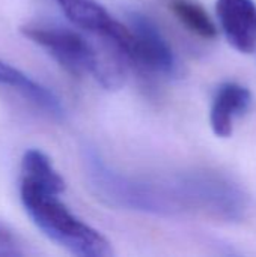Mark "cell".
<instances>
[{
    "mask_svg": "<svg viewBox=\"0 0 256 257\" xmlns=\"http://www.w3.org/2000/svg\"><path fill=\"white\" fill-rule=\"evenodd\" d=\"M0 86L9 87L11 90L20 93L30 104L45 111L54 119L65 117V107L62 99L47 86L33 80L30 75L24 74L18 68L6 63L0 59Z\"/></svg>",
    "mask_w": 256,
    "mask_h": 257,
    "instance_id": "ba28073f",
    "label": "cell"
},
{
    "mask_svg": "<svg viewBox=\"0 0 256 257\" xmlns=\"http://www.w3.org/2000/svg\"><path fill=\"white\" fill-rule=\"evenodd\" d=\"M21 33L75 77H91L109 90L124 83V68L119 62L103 56L91 41L72 29L29 24L21 27Z\"/></svg>",
    "mask_w": 256,
    "mask_h": 257,
    "instance_id": "277c9868",
    "label": "cell"
},
{
    "mask_svg": "<svg viewBox=\"0 0 256 257\" xmlns=\"http://www.w3.org/2000/svg\"><path fill=\"white\" fill-rule=\"evenodd\" d=\"M30 250L24 239L0 220V257L29 256Z\"/></svg>",
    "mask_w": 256,
    "mask_h": 257,
    "instance_id": "8fae6325",
    "label": "cell"
},
{
    "mask_svg": "<svg viewBox=\"0 0 256 257\" xmlns=\"http://www.w3.org/2000/svg\"><path fill=\"white\" fill-rule=\"evenodd\" d=\"M250 90L238 83L226 81L219 86L213 98L210 123L213 133L220 139H228L234 133V122L250 107Z\"/></svg>",
    "mask_w": 256,
    "mask_h": 257,
    "instance_id": "52a82bcc",
    "label": "cell"
},
{
    "mask_svg": "<svg viewBox=\"0 0 256 257\" xmlns=\"http://www.w3.org/2000/svg\"><path fill=\"white\" fill-rule=\"evenodd\" d=\"M20 182H27L54 194L65 191V181L53 167L51 160L39 149H29L21 158Z\"/></svg>",
    "mask_w": 256,
    "mask_h": 257,
    "instance_id": "9c48e42d",
    "label": "cell"
},
{
    "mask_svg": "<svg viewBox=\"0 0 256 257\" xmlns=\"http://www.w3.org/2000/svg\"><path fill=\"white\" fill-rule=\"evenodd\" d=\"M60 194L20 182L21 203L33 224L53 242L80 257L113 256L110 242L75 217L59 199Z\"/></svg>",
    "mask_w": 256,
    "mask_h": 257,
    "instance_id": "7a4b0ae2",
    "label": "cell"
},
{
    "mask_svg": "<svg viewBox=\"0 0 256 257\" xmlns=\"http://www.w3.org/2000/svg\"><path fill=\"white\" fill-rule=\"evenodd\" d=\"M167 181L183 214L196 212L223 223H241L249 214L247 194L223 173L192 169L172 175Z\"/></svg>",
    "mask_w": 256,
    "mask_h": 257,
    "instance_id": "3957f363",
    "label": "cell"
},
{
    "mask_svg": "<svg viewBox=\"0 0 256 257\" xmlns=\"http://www.w3.org/2000/svg\"><path fill=\"white\" fill-rule=\"evenodd\" d=\"M81 164L94 196L107 206L155 217H177L183 211L166 179H143L115 170L91 146L83 148Z\"/></svg>",
    "mask_w": 256,
    "mask_h": 257,
    "instance_id": "6da1fadb",
    "label": "cell"
},
{
    "mask_svg": "<svg viewBox=\"0 0 256 257\" xmlns=\"http://www.w3.org/2000/svg\"><path fill=\"white\" fill-rule=\"evenodd\" d=\"M167 8L192 33L205 39L216 38L217 27L199 3L193 0H167Z\"/></svg>",
    "mask_w": 256,
    "mask_h": 257,
    "instance_id": "30bf717a",
    "label": "cell"
},
{
    "mask_svg": "<svg viewBox=\"0 0 256 257\" xmlns=\"http://www.w3.org/2000/svg\"><path fill=\"white\" fill-rule=\"evenodd\" d=\"M128 27L133 35V63L164 77L178 74V60L170 44L148 15L130 12Z\"/></svg>",
    "mask_w": 256,
    "mask_h": 257,
    "instance_id": "5b68a950",
    "label": "cell"
},
{
    "mask_svg": "<svg viewBox=\"0 0 256 257\" xmlns=\"http://www.w3.org/2000/svg\"><path fill=\"white\" fill-rule=\"evenodd\" d=\"M220 27L228 42L240 53L256 48V3L253 0H216Z\"/></svg>",
    "mask_w": 256,
    "mask_h": 257,
    "instance_id": "8992f818",
    "label": "cell"
}]
</instances>
